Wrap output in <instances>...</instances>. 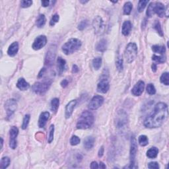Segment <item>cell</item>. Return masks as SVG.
<instances>
[{
  "label": "cell",
  "mask_w": 169,
  "mask_h": 169,
  "mask_svg": "<svg viewBox=\"0 0 169 169\" xmlns=\"http://www.w3.org/2000/svg\"><path fill=\"white\" fill-rule=\"evenodd\" d=\"M168 115V106L166 104L164 103H157L153 112L145 118L144 126L151 129L159 128L166 120Z\"/></svg>",
  "instance_id": "obj_1"
},
{
  "label": "cell",
  "mask_w": 169,
  "mask_h": 169,
  "mask_svg": "<svg viewBox=\"0 0 169 169\" xmlns=\"http://www.w3.org/2000/svg\"><path fill=\"white\" fill-rule=\"evenodd\" d=\"M94 116L90 111H83L79 118L76 127L79 130H86L90 128L94 123Z\"/></svg>",
  "instance_id": "obj_2"
},
{
  "label": "cell",
  "mask_w": 169,
  "mask_h": 169,
  "mask_svg": "<svg viewBox=\"0 0 169 169\" xmlns=\"http://www.w3.org/2000/svg\"><path fill=\"white\" fill-rule=\"evenodd\" d=\"M82 42L77 39H71L62 46V50L66 55H70L81 48Z\"/></svg>",
  "instance_id": "obj_3"
},
{
  "label": "cell",
  "mask_w": 169,
  "mask_h": 169,
  "mask_svg": "<svg viewBox=\"0 0 169 169\" xmlns=\"http://www.w3.org/2000/svg\"><path fill=\"white\" fill-rule=\"evenodd\" d=\"M128 125V115L123 110L118 111L116 116V126L120 132H124L127 130Z\"/></svg>",
  "instance_id": "obj_4"
},
{
  "label": "cell",
  "mask_w": 169,
  "mask_h": 169,
  "mask_svg": "<svg viewBox=\"0 0 169 169\" xmlns=\"http://www.w3.org/2000/svg\"><path fill=\"white\" fill-rule=\"evenodd\" d=\"M137 55V46L135 43L130 42L126 47L124 51V57L128 64H131L135 60Z\"/></svg>",
  "instance_id": "obj_5"
},
{
  "label": "cell",
  "mask_w": 169,
  "mask_h": 169,
  "mask_svg": "<svg viewBox=\"0 0 169 169\" xmlns=\"http://www.w3.org/2000/svg\"><path fill=\"white\" fill-rule=\"evenodd\" d=\"M52 81L50 79H44L42 81H39L35 83L32 85V89L33 92L37 95H42L47 92L50 89Z\"/></svg>",
  "instance_id": "obj_6"
},
{
  "label": "cell",
  "mask_w": 169,
  "mask_h": 169,
  "mask_svg": "<svg viewBox=\"0 0 169 169\" xmlns=\"http://www.w3.org/2000/svg\"><path fill=\"white\" fill-rule=\"evenodd\" d=\"M137 152V142L134 136L132 137L131 138V145H130V164L128 168H135L137 166H135V157H136Z\"/></svg>",
  "instance_id": "obj_7"
},
{
  "label": "cell",
  "mask_w": 169,
  "mask_h": 169,
  "mask_svg": "<svg viewBox=\"0 0 169 169\" xmlns=\"http://www.w3.org/2000/svg\"><path fill=\"white\" fill-rule=\"evenodd\" d=\"M4 107H5L6 111V119L7 120H9L10 119H11L13 114H15V111L17 110V103L16 100L13 99L7 100V101L5 102Z\"/></svg>",
  "instance_id": "obj_8"
},
{
  "label": "cell",
  "mask_w": 169,
  "mask_h": 169,
  "mask_svg": "<svg viewBox=\"0 0 169 169\" xmlns=\"http://www.w3.org/2000/svg\"><path fill=\"white\" fill-rule=\"evenodd\" d=\"M93 26L95 33L97 35H102L105 32L106 25L104 24V20L101 16H97L93 19Z\"/></svg>",
  "instance_id": "obj_9"
},
{
  "label": "cell",
  "mask_w": 169,
  "mask_h": 169,
  "mask_svg": "<svg viewBox=\"0 0 169 169\" xmlns=\"http://www.w3.org/2000/svg\"><path fill=\"white\" fill-rule=\"evenodd\" d=\"M19 134V130L16 126H12L9 130V147L15 149L17 146V137Z\"/></svg>",
  "instance_id": "obj_10"
},
{
  "label": "cell",
  "mask_w": 169,
  "mask_h": 169,
  "mask_svg": "<svg viewBox=\"0 0 169 169\" xmlns=\"http://www.w3.org/2000/svg\"><path fill=\"white\" fill-rule=\"evenodd\" d=\"M104 98L101 95H95L91 100L89 104V108L90 110H95L99 108L104 103Z\"/></svg>",
  "instance_id": "obj_11"
},
{
  "label": "cell",
  "mask_w": 169,
  "mask_h": 169,
  "mask_svg": "<svg viewBox=\"0 0 169 169\" xmlns=\"http://www.w3.org/2000/svg\"><path fill=\"white\" fill-rule=\"evenodd\" d=\"M46 43H47V38L44 35H41V36H39L36 38V39L34 40L32 48L34 50H39L44 47Z\"/></svg>",
  "instance_id": "obj_12"
},
{
  "label": "cell",
  "mask_w": 169,
  "mask_h": 169,
  "mask_svg": "<svg viewBox=\"0 0 169 169\" xmlns=\"http://www.w3.org/2000/svg\"><path fill=\"white\" fill-rule=\"evenodd\" d=\"M109 89H110V84L108 79L106 77H103L97 84V91L99 93L105 94L108 92Z\"/></svg>",
  "instance_id": "obj_13"
},
{
  "label": "cell",
  "mask_w": 169,
  "mask_h": 169,
  "mask_svg": "<svg viewBox=\"0 0 169 169\" xmlns=\"http://www.w3.org/2000/svg\"><path fill=\"white\" fill-rule=\"evenodd\" d=\"M144 88H145V83L143 81H139L132 88V94L133 96L139 97L143 93Z\"/></svg>",
  "instance_id": "obj_14"
},
{
  "label": "cell",
  "mask_w": 169,
  "mask_h": 169,
  "mask_svg": "<svg viewBox=\"0 0 169 169\" xmlns=\"http://www.w3.org/2000/svg\"><path fill=\"white\" fill-rule=\"evenodd\" d=\"M55 57V48H50L47 52L45 57V64L48 66H52L54 64Z\"/></svg>",
  "instance_id": "obj_15"
},
{
  "label": "cell",
  "mask_w": 169,
  "mask_h": 169,
  "mask_svg": "<svg viewBox=\"0 0 169 169\" xmlns=\"http://www.w3.org/2000/svg\"><path fill=\"white\" fill-rule=\"evenodd\" d=\"M77 104V101L76 100H72L70 102H69L66 106L65 109V116L66 119L70 118L72 116L73 112V109H74L75 106Z\"/></svg>",
  "instance_id": "obj_16"
},
{
  "label": "cell",
  "mask_w": 169,
  "mask_h": 169,
  "mask_svg": "<svg viewBox=\"0 0 169 169\" xmlns=\"http://www.w3.org/2000/svg\"><path fill=\"white\" fill-rule=\"evenodd\" d=\"M49 118H50V113L48 112H43L41 113L39 119V128H42L46 126Z\"/></svg>",
  "instance_id": "obj_17"
},
{
  "label": "cell",
  "mask_w": 169,
  "mask_h": 169,
  "mask_svg": "<svg viewBox=\"0 0 169 169\" xmlns=\"http://www.w3.org/2000/svg\"><path fill=\"white\" fill-rule=\"evenodd\" d=\"M165 7L161 2L155 3V13H157L159 17H163L165 15Z\"/></svg>",
  "instance_id": "obj_18"
},
{
  "label": "cell",
  "mask_w": 169,
  "mask_h": 169,
  "mask_svg": "<svg viewBox=\"0 0 169 169\" xmlns=\"http://www.w3.org/2000/svg\"><path fill=\"white\" fill-rule=\"evenodd\" d=\"M57 67L58 73L62 75L66 70V61L61 57H59L57 59Z\"/></svg>",
  "instance_id": "obj_19"
},
{
  "label": "cell",
  "mask_w": 169,
  "mask_h": 169,
  "mask_svg": "<svg viewBox=\"0 0 169 169\" xmlns=\"http://www.w3.org/2000/svg\"><path fill=\"white\" fill-rule=\"evenodd\" d=\"M19 51V44L17 42H14L11 44L7 50V54L11 57H14Z\"/></svg>",
  "instance_id": "obj_20"
},
{
  "label": "cell",
  "mask_w": 169,
  "mask_h": 169,
  "mask_svg": "<svg viewBox=\"0 0 169 169\" xmlns=\"http://www.w3.org/2000/svg\"><path fill=\"white\" fill-rule=\"evenodd\" d=\"M132 28V24L130 21L124 22L122 26V33L124 36H128Z\"/></svg>",
  "instance_id": "obj_21"
},
{
  "label": "cell",
  "mask_w": 169,
  "mask_h": 169,
  "mask_svg": "<svg viewBox=\"0 0 169 169\" xmlns=\"http://www.w3.org/2000/svg\"><path fill=\"white\" fill-rule=\"evenodd\" d=\"M95 139L93 136L87 137L84 140L83 145L87 150H90L95 145Z\"/></svg>",
  "instance_id": "obj_22"
},
{
  "label": "cell",
  "mask_w": 169,
  "mask_h": 169,
  "mask_svg": "<svg viewBox=\"0 0 169 169\" xmlns=\"http://www.w3.org/2000/svg\"><path fill=\"white\" fill-rule=\"evenodd\" d=\"M17 87L21 91H26L29 89L30 84L24 78H20L17 83Z\"/></svg>",
  "instance_id": "obj_23"
},
{
  "label": "cell",
  "mask_w": 169,
  "mask_h": 169,
  "mask_svg": "<svg viewBox=\"0 0 169 169\" xmlns=\"http://www.w3.org/2000/svg\"><path fill=\"white\" fill-rule=\"evenodd\" d=\"M107 46H108L107 41H106V39H103L101 40V41L99 42V43L97 44L96 49L97 51H99V52H104V51L106 50V48H107Z\"/></svg>",
  "instance_id": "obj_24"
},
{
  "label": "cell",
  "mask_w": 169,
  "mask_h": 169,
  "mask_svg": "<svg viewBox=\"0 0 169 169\" xmlns=\"http://www.w3.org/2000/svg\"><path fill=\"white\" fill-rule=\"evenodd\" d=\"M159 153V149L156 147H153L147 151V157L149 159H155Z\"/></svg>",
  "instance_id": "obj_25"
},
{
  "label": "cell",
  "mask_w": 169,
  "mask_h": 169,
  "mask_svg": "<svg viewBox=\"0 0 169 169\" xmlns=\"http://www.w3.org/2000/svg\"><path fill=\"white\" fill-rule=\"evenodd\" d=\"M46 22V19L45 15L43 14L40 15L38 19H37L36 21V25L37 27L39 28H42L43 26L45 25Z\"/></svg>",
  "instance_id": "obj_26"
},
{
  "label": "cell",
  "mask_w": 169,
  "mask_h": 169,
  "mask_svg": "<svg viewBox=\"0 0 169 169\" xmlns=\"http://www.w3.org/2000/svg\"><path fill=\"white\" fill-rule=\"evenodd\" d=\"M59 101L57 98H54L52 100L50 103V109L52 112H56L57 109L59 108Z\"/></svg>",
  "instance_id": "obj_27"
},
{
  "label": "cell",
  "mask_w": 169,
  "mask_h": 169,
  "mask_svg": "<svg viewBox=\"0 0 169 169\" xmlns=\"http://www.w3.org/2000/svg\"><path fill=\"white\" fill-rule=\"evenodd\" d=\"M132 9H133V4L131 3L130 1L126 2V3H125V4H124V8H123L124 14L126 15H130V13L132 11Z\"/></svg>",
  "instance_id": "obj_28"
},
{
  "label": "cell",
  "mask_w": 169,
  "mask_h": 169,
  "mask_svg": "<svg viewBox=\"0 0 169 169\" xmlns=\"http://www.w3.org/2000/svg\"><path fill=\"white\" fill-rule=\"evenodd\" d=\"M152 50L153 51V52L157 53V54H163L166 52V48L163 46L154 45L152 46Z\"/></svg>",
  "instance_id": "obj_29"
},
{
  "label": "cell",
  "mask_w": 169,
  "mask_h": 169,
  "mask_svg": "<svg viewBox=\"0 0 169 169\" xmlns=\"http://www.w3.org/2000/svg\"><path fill=\"white\" fill-rule=\"evenodd\" d=\"M10 162L11 160L8 157H3L1 159V162H0V168L5 169L7 168L9 165Z\"/></svg>",
  "instance_id": "obj_30"
},
{
  "label": "cell",
  "mask_w": 169,
  "mask_h": 169,
  "mask_svg": "<svg viewBox=\"0 0 169 169\" xmlns=\"http://www.w3.org/2000/svg\"><path fill=\"white\" fill-rule=\"evenodd\" d=\"M93 66L95 70H99L102 65V58L101 57H97L93 59L92 62Z\"/></svg>",
  "instance_id": "obj_31"
},
{
  "label": "cell",
  "mask_w": 169,
  "mask_h": 169,
  "mask_svg": "<svg viewBox=\"0 0 169 169\" xmlns=\"http://www.w3.org/2000/svg\"><path fill=\"white\" fill-rule=\"evenodd\" d=\"M116 66L117 70L119 72H122L124 69V64H123V58H122V55H118L117 57L116 62Z\"/></svg>",
  "instance_id": "obj_32"
},
{
  "label": "cell",
  "mask_w": 169,
  "mask_h": 169,
  "mask_svg": "<svg viewBox=\"0 0 169 169\" xmlns=\"http://www.w3.org/2000/svg\"><path fill=\"white\" fill-rule=\"evenodd\" d=\"M138 142L140 145L142 147H145L149 144V139L146 135H141L139 137Z\"/></svg>",
  "instance_id": "obj_33"
},
{
  "label": "cell",
  "mask_w": 169,
  "mask_h": 169,
  "mask_svg": "<svg viewBox=\"0 0 169 169\" xmlns=\"http://www.w3.org/2000/svg\"><path fill=\"white\" fill-rule=\"evenodd\" d=\"M160 81L161 83H163L165 85H168L169 84V73L168 72H164L161 75L160 77Z\"/></svg>",
  "instance_id": "obj_34"
},
{
  "label": "cell",
  "mask_w": 169,
  "mask_h": 169,
  "mask_svg": "<svg viewBox=\"0 0 169 169\" xmlns=\"http://www.w3.org/2000/svg\"><path fill=\"white\" fill-rule=\"evenodd\" d=\"M155 14V3H151L149 5L146 11V15L148 17H151Z\"/></svg>",
  "instance_id": "obj_35"
},
{
  "label": "cell",
  "mask_w": 169,
  "mask_h": 169,
  "mask_svg": "<svg viewBox=\"0 0 169 169\" xmlns=\"http://www.w3.org/2000/svg\"><path fill=\"white\" fill-rule=\"evenodd\" d=\"M149 3V0H141L138 2V5H137V11L138 12L141 13L145 8L146 5Z\"/></svg>",
  "instance_id": "obj_36"
},
{
  "label": "cell",
  "mask_w": 169,
  "mask_h": 169,
  "mask_svg": "<svg viewBox=\"0 0 169 169\" xmlns=\"http://www.w3.org/2000/svg\"><path fill=\"white\" fill-rule=\"evenodd\" d=\"M54 126L52 124L50 127L49 130V134L48 137V142L49 143H51L54 140Z\"/></svg>",
  "instance_id": "obj_37"
},
{
  "label": "cell",
  "mask_w": 169,
  "mask_h": 169,
  "mask_svg": "<svg viewBox=\"0 0 169 169\" xmlns=\"http://www.w3.org/2000/svg\"><path fill=\"white\" fill-rule=\"evenodd\" d=\"M30 118V114H26L25 116H24L23 120V124H22V126H21V128L23 129V130H26V128L28 127V124H29Z\"/></svg>",
  "instance_id": "obj_38"
},
{
  "label": "cell",
  "mask_w": 169,
  "mask_h": 169,
  "mask_svg": "<svg viewBox=\"0 0 169 169\" xmlns=\"http://www.w3.org/2000/svg\"><path fill=\"white\" fill-rule=\"evenodd\" d=\"M146 89L147 92L148 94L150 95H153L156 93V89H155L154 84L152 83L148 84L147 86Z\"/></svg>",
  "instance_id": "obj_39"
},
{
  "label": "cell",
  "mask_w": 169,
  "mask_h": 169,
  "mask_svg": "<svg viewBox=\"0 0 169 169\" xmlns=\"http://www.w3.org/2000/svg\"><path fill=\"white\" fill-rule=\"evenodd\" d=\"M152 59L154 62L159 64H163L166 61V58L163 56H159L157 55H153L152 57Z\"/></svg>",
  "instance_id": "obj_40"
},
{
  "label": "cell",
  "mask_w": 169,
  "mask_h": 169,
  "mask_svg": "<svg viewBox=\"0 0 169 169\" xmlns=\"http://www.w3.org/2000/svg\"><path fill=\"white\" fill-rule=\"evenodd\" d=\"M154 28L157 30V32L159 33V34L161 35V37L163 36V32L161 26V23H160L159 21L155 22V23L154 24Z\"/></svg>",
  "instance_id": "obj_41"
},
{
  "label": "cell",
  "mask_w": 169,
  "mask_h": 169,
  "mask_svg": "<svg viewBox=\"0 0 169 169\" xmlns=\"http://www.w3.org/2000/svg\"><path fill=\"white\" fill-rule=\"evenodd\" d=\"M80 143V139L79 137L76 136V135H73L72 138L70 139V144L72 146H75L78 145Z\"/></svg>",
  "instance_id": "obj_42"
},
{
  "label": "cell",
  "mask_w": 169,
  "mask_h": 169,
  "mask_svg": "<svg viewBox=\"0 0 169 169\" xmlns=\"http://www.w3.org/2000/svg\"><path fill=\"white\" fill-rule=\"evenodd\" d=\"M32 4V1L30 0H23L21 1V6L23 8L29 7Z\"/></svg>",
  "instance_id": "obj_43"
},
{
  "label": "cell",
  "mask_w": 169,
  "mask_h": 169,
  "mask_svg": "<svg viewBox=\"0 0 169 169\" xmlns=\"http://www.w3.org/2000/svg\"><path fill=\"white\" fill-rule=\"evenodd\" d=\"M59 17L58 15L55 14V15H53L52 19H51V20H50V26L55 25V24L59 21Z\"/></svg>",
  "instance_id": "obj_44"
},
{
  "label": "cell",
  "mask_w": 169,
  "mask_h": 169,
  "mask_svg": "<svg viewBox=\"0 0 169 169\" xmlns=\"http://www.w3.org/2000/svg\"><path fill=\"white\" fill-rule=\"evenodd\" d=\"M88 25V21L87 20H84V21H82L81 23L79 24L78 25V29L79 30H83L84 28H85Z\"/></svg>",
  "instance_id": "obj_45"
},
{
  "label": "cell",
  "mask_w": 169,
  "mask_h": 169,
  "mask_svg": "<svg viewBox=\"0 0 169 169\" xmlns=\"http://www.w3.org/2000/svg\"><path fill=\"white\" fill-rule=\"evenodd\" d=\"M148 168L150 169H159V164L157 162H151L148 164Z\"/></svg>",
  "instance_id": "obj_46"
},
{
  "label": "cell",
  "mask_w": 169,
  "mask_h": 169,
  "mask_svg": "<svg viewBox=\"0 0 169 169\" xmlns=\"http://www.w3.org/2000/svg\"><path fill=\"white\" fill-rule=\"evenodd\" d=\"M90 167H91V168H92V169L99 168V164H97V163L96 161H93L92 163H91Z\"/></svg>",
  "instance_id": "obj_47"
},
{
  "label": "cell",
  "mask_w": 169,
  "mask_h": 169,
  "mask_svg": "<svg viewBox=\"0 0 169 169\" xmlns=\"http://www.w3.org/2000/svg\"><path fill=\"white\" fill-rule=\"evenodd\" d=\"M104 149L103 146H101V147L100 148V149L99 151V153H98V155H99V157H102L104 155Z\"/></svg>",
  "instance_id": "obj_48"
},
{
  "label": "cell",
  "mask_w": 169,
  "mask_h": 169,
  "mask_svg": "<svg viewBox=\"0 0 169 169\" xmlns=\"http://www.w3.org/2000/svg\"><path fill=\"white\" fill-rule=\"evenodd\" d=\"M50 1H49V0H44V1H41L42 6H43L44 7H48L49 5H50Z\"/></svg>",
  "instance_id": "obj_49"
},
{
  "label": "cell",
  "mask_w": 169,
  "mask_h": 169,
  "mask_svg": "<svg viewBox=\"0 0 169 169\" xmlns=\"http://www.w3.org/2000/svg\"><path fill=\"white\" fill-rule=\"evenodd\" d=\"M60 84H61V86L62 87L66 88V87L68 85V81L67 79H64L63 81H62Z\"/></svg>",
  "instance_id": "obj_50"
},
{
  "label": "cell",
  "mask_w": 169,
  "mask_h": 169,
  "mask_svg": "<svg viewBox=\"0 0 169 169\" xmlns=\"http://www.w3.org/2000/svg\"><path fill=\"white\" fill-rule=\"evenodd\" d=\"M46 71V68H42V70H41V72H39V75H38V77H39V78H41V77L44 75V73H45Z\"/></svg>",
  "instance_id": "obj_51"
},
{
  "label": "cell",
  "mask_w": 169,
  "mask_h": 169,
  "mask_svg": "<svg viewBox=\"0 0 169 169\" xmlns=\"http://www.w3.org/2000/svg\"><path fill=\"white\" fill-rule=\"evenodd\" d=\"M79 71V69L78 68V66H76V65H73V68H72V72L73 73H78Z\"/></svg>",
  "instance_id": "obj_52"
},
{
  "label": "cell",
  "mask_w": 169,
  "mask_h": 169,
  "mask_svg": "<svg viewBox=\"0 0 169 169\" xmlns=\"http://www.w3.org/2000/svg\"><path fill=\"white\" fill-rule=\"evenodd\" d=\"M151 69H152V71L153 72H156L157 70V66L155 64H153L152 66H151Z\"/></svg>",
  "instance_id": "obj_53"
},
{
  "label": "cell",
  "mask_w": 169,
  "mask_h": 169,
  "mask_svg": "<svg viewBox=\"0 0 169 169\" xmlns=\"http://www.w3.org/2000/svg\"><path fill=\"white\" fill-rule=\"evenodd\" d=\"M99 168H106V166L105 164H104L103 162H101V163H99Z\"/></svg>",
  "instance_id": "obj_54"
},
{
  "label": "cell",
  "mask_w": 169,
  "mask_h": 169,
  "mask_svg": "<svg viewBox=\"0 0 169 169\" xmlns=\"http://www.w3.org/2000/svg\"><path fill=\"white\" fill-rule=\"evenodd\" d=\"M147 23V20L145 19H144V21H143V23H142V28H143H143H145V26H146V24Z\"/></svg>",
  "instance_id": "obj_55"
},
{
  "label": "cell",
  "mask_w": 169,
  "mask_h": 169,
  "mask_svg": "<svg viewBox=\"0 0 169 169\" xmlns=\"http://www.w3.org/2000/svg\"><path fill=\"white\" fill-rule=\"evenodd\" d=\"M1 149H3V138H2V137H1Z\"/></svg>",
  "instance_id": "obj_56"
},
{
  "label": "cell",
  "mask_w": 169,
  "mask_h": 169,
  "mask_svg": "<svg viewBox=\"0 0 169 169\" xmlns=\"http://www.w3.org/2000/svg\"><path fill=\"white\" fill-rule=\"evenodd\" d=\"M80 2H81V3H83V4H85V3H88V1H82V0H81V1H80Z\"/></svg>",
  "instance_id": "obj_57"
}]
</instances>
